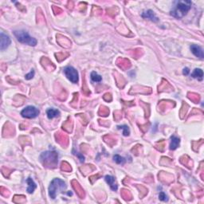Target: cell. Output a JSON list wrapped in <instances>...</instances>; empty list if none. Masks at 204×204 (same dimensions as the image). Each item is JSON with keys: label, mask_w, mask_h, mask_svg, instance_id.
Masks as SVG:
<instances>
[{"label": "cell", "mask_w": 204, "mask_h": 204, "mask_svg": "<svg viewBox=\"0 0 204 204\" xmlns=\"http://www.w3.org/2000/svg\"><path fill=\"white\" fill-rule=\"evenodd\" d=\"M47 113V116L49 119H53L54 117H58L60 116V112L59 110L55 109H50L46 111Z\"/></svg>", "instance_id": "d6986e66"}, {"label": "cell", "mask_w": 204, "mask_h": 204, "mask_svg": "<svg viewBox=\"0 0 204 204\" xmlns=\"http://www.w3.org/2000/svg\"><path fill=\"white\" fill-rule=\"evenodd\" d=\"M13 201L14 203H23V202L26 201V198L23 195H15V196L14 197Z\"/></svg>", "instance_id": "83f0119b"}, {"label": "cell", "mask_w": 204, "mask_h": 204, "mask_svg": "<svg viewBox=\"0 0 204 204\" xmlns=\"http://www.w3.org/2000/svg\"><path fill=\"white\" fill-rule=\"evenodd\" d=\"M103 98H104V100L106 101H112V96H111L110 93H105V94L104 95Z\"/></svg>", "instance_id": "e575fe53"}, {"label": "cell", "mask_w": 204, "mask_h": 204, "mask_svg": "<svg viewBox=\"0 0 204 204\" xmlns=\"http://www.w3.org/2000/svg\"><path fill=\"white\" fill-rule=\"evenodd\" d=\"M40 160L46 168H55L58 163V154L54 151H47L42 153Z\"/></svg>", "instance_id": "7a4b0ae2"}, {"label": "cell", "mask_w": 204, "mask_h": 204, "mask_svg": "<svg viewBox=\"0 0 204 204\" xmlns=\"http://www.w3.org/2000/svg\"><path fill=\"white\" fill-rule=\"evenodd\" d=\"M191 52L196 56L197 58H200V59H203L204 54L203 50L202 49L201 46H199L198 45H191Z\"/></svg>", "instance_id": "9c48e42d"}, {"label": "cell", "mask_w": 204, "mask_h": 204, "mask_svg": "<svg viewBox=\"0 0 204 204\" xmlns=\"http://www.w3.org/2000/svg\"><path fill=\"white\" fill-rule=\"evenodd\" d=\"M141 16L143 18H147V19H150L153 22H158L159 21V18H157L156 15L155 14V13L152 10H148V11H144L142 13Z\"/></svg>", "instance_id": "8fae6325"}, {"label": "cell", "mask_w": 204, "mask_h": 204, "mask_svg": "<svg viewBox=\"0 0 204 204\" xmlns=\"http://www.w3.org/2000/svg\"><path fill=\"white\" fill-rule=\"evenodd\" d=\"M191 77H193V78L198 79L199 81H203V72L201 69H195L193 73H191Z\"/></svg>", "instance_id": "e0dca14e"}, {"label": "cell", "mask_w": 204, "mask_h": 204, "mask_svg": "<svg viewBox=\"0 0 204 204\" xmlns=\"http://www.w3.org/2000/svg\"><path fill=\"white\" fill-rule=\"evenodd\" d=\"M55 138L57 140V142H58V143H59L61 145H62L63 147L66 148V147L68 145V136H66V135H65V134L61 133V132L56 133V135H55Z\"/></svg>", "instance_id": "ba28073f"}, {"label": "cell", "mask_w": 204, "mask_h": 204, "mask_svg": "<svg viewBox=\"0 0 204 204\" xmlns=\"http://www.w3.org/2000/svg\"><path fill=\"white\" fill-rule=\"evenodd\" d=\"M39 110L34 106H27L21 112L22 116L25 118H35L39 114Z\"/></svg>", "instance_id": "8992f818"}, {"label": "cell", "mask_w": 204, "mask_h": 204, "mask_svg": "<svg viewBox=\"0 0 204 204\" xmlns=\"http://www.w3.org/2000/svg\"><path fill=\"white\" fill-rule=\"evenodd\" d=\"M91 79L94 82H101L102 81V77L99 75L97 72L93 71L91 73Z\"/></svg>", "instance_id": "44dd1931"}, {"label": "cell", "mask_w": 204, "mask_h": 204, "mask_svg": "<svg viewBox=\"0 0 204 204\" xmlns=\"http://www.w3.org/2000/svg\"><path fill=\"white\" fill-rule=\"evenodd\" d=\"M11 44V38L10 37L5 34L3 32H1V45L0 49L1 50H6Z\"/></svg>", "instance_id": "52a82bcc"}, {"label": "cell", "mask_w": 204, "mask_h": 204, "mask_svg": "<svg viewBox=\"0 0 204 204\" xmlns=\"http://www.w3.org/2000/svg\"><path fill=\"white\" fill-rule=\"evenodd\" d=\"M117 66L122 69L126 70L131 67V63L126 58H119L117 61Z\"/></svg>", "instance_id": "7c38bea8"}, {"label": "cell", "mask_w": 204, "mask_h": 204, "mask_svg": "<svg viewBox=\"0 0 204 204\" xmlns=\"http://www.w3.org/2000/svg\"><path fill=\"white\" fill-rule=\"evenodd\" d=\"M113 160H114V161H115L116 163H118V164H124L126 161V160L124 157H121L120 156H119V155H115V156H113Z\"/></svg>", "instance_id": "7402d4cb"}, {"label": "cell", "mask_w": 204, "mask_h": 204, "mask_svg": "<svg viewBox=\"0 0 204 204\" xmlns=\"http://www.w3.org/2000/svg\"><path fill=\"white\" fill-rule=\"evenodd\" d=\"M61 170L65 171H71V170H72V168H71L70 165L67 162H64V161L61 163Z\"/></svg>", "instance_id": "4316f807"}, {"label": "cell", "mask_w": 204, "mask_h": 204, "mask_svg": "<svg viewBox=\"0 0 204 204\" xmlns=\"http://www.w3.org/2000/svg\"><path fill=\"white\" fill-rule=\"evenodd\" d=\"M170 85L168 84V81H165L164 80L163 81V83L160 85V86H159V92L165 91V89H167V86H169Z\"/></svg>", "instance_id": "f546056e"}, {"label": "cell", "mask_w": 204, "mask_h": 204, "mask_svg": "<svg viewBox=\"0 0 204 204\" xmlns=\"http://www.w3.org/2000/svg\"><path fill=\"white\" fill-rule=\"evenodd\" d=\"M189 73H190V69H189V68L186 67V68L183 69V75H186L187 76V75H188Z\"/></svg>", "instance_id": "d590c367"}, {"label": "cell", "mask_w": 204, "mask_h": 204, "mask_svg": "<svg viewBox=\"0 0 204 204\" xmlns=\"http://www.w3.org/2000/svg\"><path fill=\"white\" fill-rule=\"evenodd\" d=\"M121 195H122V197H123L125 200H131L132 199L131 193L129 192V191L125 190V189H123V190H122V191H121Z\"/></svg>", "instance_id": "cb8c5ba5"}, {"label": "cell", "mask_w": 204, "mask_h": 204, "mask_svg": "<svg viewBox=\"0 0 204 204\" xmlns=\"http://www.w3.org/2000/svg\"><path fill=\"white\" fill-rule=\"evenodd\" d=\"M172 101H161V103H160V105L159 104V106H160V108L161 109H167V108L168 107H171L172 106V104L173 103H171Z\"/></svg>", "instance_id": "f1b7e54d"}, {"label": "cell", "mask_w": 204, "mask_h": 204, "mask_svg": "<svg viewBox=\"0 0 204 204\" xmlns=\"http://www.w3.org/2000/svg\"><path fill=\"white\" fill-rule=\"evenodd\" d=\"M180 144V139L175 136H171V144H170V149L175 150L179 147Z\"/></svg>", "instance_id": "9a60e30c"}, {"label": "cell", "mask_w": 204, "mask_h": 204, "mask_svg": "<svg viewBox=\"0 0 204 204\" xmlns=\"http://www.w3.org/2000/svg\"><path fill=\"white\" fill-rule=\"evenodd\" d=\"M14 34L18 42L23 44L29 45L31 46H35L37 45V40L34 38L30 36V34L26 30H14Z\"/></svg>", "instance_id": "277c9868"}, {"label": "cell", "mask_w": 204, "mask_h": 204, "mask_svg": "<svg viewBox=\"0 0 204 204\" xmlns=\"http://www.w3.org/2000/svg\"><path fill=\"white\" fill-rule=\"evenodd\" d=\"M55 56L57 57V60H58V61H61L64 60V59H66V57L68 56V54L65 55L64 54H62V53H59V54H56Z\"/></svg>", "instance_id": "4dcf8cb0"}, {"label": "cell", "mask_w": 204, "mask_h": 204, "mask_svg": "<svg viewBox=\"0 0 204 204\" xmlns=\"http://www.w3.org/2000/svg\"><path fill=\"white\" fill-rule=\"evenodd\" d=\"M191 1H178L175 3L174 7L172 8V10L171 11V14L174 16L176 18H183V16H185L187 13L190 11V9L191 8Z\"/></svg>", "instance_id": "6da1fadb"}, {"label": "cell", "mask_w": 204, "mask_h": 204, "mask_svg": "<svg viewBox=\"0 0 204 204\" xmlns=\"http://www.w3.org/2000/svg\"><path fill=\"white\" fill-rule=\"evenodd\" d=\"M64 73L66 74V77L74 84H77L79 81L78 73L76 69H74L73 66H66L64 69Z\"/></svg>", "instance_id": "5b68a950"}, {"label": "cell", "mask_w": 204, "mask_h": 204, "mask_svg": "<svg viewBox=\"0 0 204 204\" xmlns=\"http://www.w3.org/2000/svg\"><path fill=\"white\" fill-rule=\"evenodd\" d=\"M109 113V110L107 107H105V106H102L101 107L99 110V114L100 116H107Z\"/></svg>", "instance_id": "484cf974"}, {"label": "cell", "mask_w": 204, "mask_h": 204, "mask_svg": "<svg viewBox=\"0 0 204 204\" xmlns=\"http://www.w3.org/2000/svg\"><path fill=\"white\" fill-rule=\"evenodd\" d=\"M63 129H65V131L67 132H72V128H73V123L71 120H66V122L63 124Z\"/></svg>", "instance_id": "ffe728a7"}, {"label": "cell", "mask_w": 204, "mask_h": 204, "mask_svg": "<svg viewBox=\"0 0 204 204\" xmlns=\"http://www.w3.org/2000/svg\"><path fill=\"white\" fill-rule=\"evenodd\" d=\"M66 183L58 178H55L50 183L49 187V195L52 199H54L58 193H64L66 190Z\"/></svg>", "instance_id": "3957f363"}, {"label": "cell", "mask_w": 204, "mask_h": 204, "mask_svg": "<svg viewBox=\"0 0 204 204\" xmlns=\"http://www.w3.org/2000/svg\"><path fill=\"white\" fill-rule=\"evenodd\" d=\"M3 130H7V134H11V135H12V134L14 133V127L12 125H11L10 128H8L7 124H6V125L5 127H4V129H3Z\"/></svg>", "instance_id": "1f68e13d"}, {"label": "cell", "mask_w": 204, "mask_h": 204, "mask_svg": "<svg viewBox=\"0 0 204 204\" xmlns=\"http://www.w3.org/2000/svg\"><path fill=\"white\" fill-rule=\"evenodd\" d=\"M105 181L107 182L108 184L109 185L110 187H111V189L113 191H116L117 190V184L116 183L115 178L113 176H112V175H106L105 176Z\"/></svg>", "instance_id": "5bb4252c"}, {"label": "cell", "mask_w": 204, "mask_h": 204, "mask_svg": "<svg viewBox=\"0 0 204 204\" xmlns=\"http://www.w3.org/2000/svg\"><path fill=\"white\" fill-rule=\"evenodd\" d=\"M26 182L28 183V188H27V192L30 194L33 193L34 190L36 189L37 185L36 183H34V181L31 178H28L26 179Z\"/></svg>", "instance_id": "ac0fdd59"}, {"label": "cell", "mask_w": 204, "mask_h": 204, "mask_svg": "<svg viewBox=\"0 0 204 204\" xmlns=\"http://www.w3.org/2000/svg\"><path fill=\"white\" fill-rule=\"evenodd\" d=\"M34 69H31V71H30L29 73H27L26 76H25V78H26V80H30V79H32L33 77H34Z\"/></svg>", "instance_id": "836d02e7"}, {"label": "cell", "mask_w": 204, "mask_h": 204, "mask_svg": "<svg viewBox=\"0 0 204 204\" xmlns=\"http://www.w3.org/2000/svg\"><path fill=\"white\" fill-rule=\"evenodd\" d=\"M41 63H42V66H43L44 68L47 69H50V70L51 69V70H53V69H55V66L53 65V63L51 62L47 58H42V60H41Z\"/></svg>", "instance_id": "2e32d148"}, {"label": "cell", "mask_w": 204, "mask_h": 204, "mask_svg": "<svg viewBox=\"0 0 204 204\" xmlns=\"http://www.w3.org/2000/svg\"><path fill=\"white\" fill-rule=\"evenodd\" d=\"M118 129H123V135L124 136H128L130 134V130L128 126L127 125H120L117 126Z\"/></svg>", "instance_id": "d4e9b609"}, {"label": "cell", "mask_w": 204, "mask_h": 204, "mask_svg": "<svg viewBox=\"0 0 204 204\" xmlns=\"http://www.w3.org/2000/svg\"><path fill=\"white\" fill-rule=\"evenodd\" d=\"M57 38H58L57 41L58 42V43L63 47L69 48L71 46V42L66 37H63L61 35H57Z\"/></svg>", "instance_id": "4fadbf2b"}, {"label": "cell", "mask_w": 204, "mask_h": 204, "mask_svg": "<svg viewBox=\"0 0 204 204\" xmlns=\"http://www.w3.org/2000/svg\"><path fill=\"white\" fill-rule=\"evenodd\" d=\"M159 199L161 200V201H168V198L167 196V195L164 193V192H160V195H159Z\"/></svg>", "instance_id": "d6a6232c"}, {"label": "cell", "mask_w": 204, "mask_h": 204, "mask_svg": "<svg viewBox=\"0 0 204 204\" xmlns=\"http://www.w3.org/2000/svg\"><path fill=\"white\" fill-rule=\"evenodd\" d=\"M188 98L190 100H191L192 101L195 102V103H198V102L199 101V100H200V97H199V96L198 94H196V93H189L188 94Z\"/></svg>", "instance_id": "603a6c76"}, {"label": "cell", "mask_w": 204, "mask_h": 204, "mask_svg": "<svg viewBox=\"0 0 204 204\" xmlns=\"http://www.w3.org/2000/svg\"><path fill=\"white\" fill-rule=\"evenodd\" d=\"M72 185H73V189L76 191L77 195H78L81 199H84L85 198V192L84 190L82 189L81 186L79 184L78 182H77L76 180L72 181Z\"/></svg>", "instance_id": "30bf717a"}]
</instances>
